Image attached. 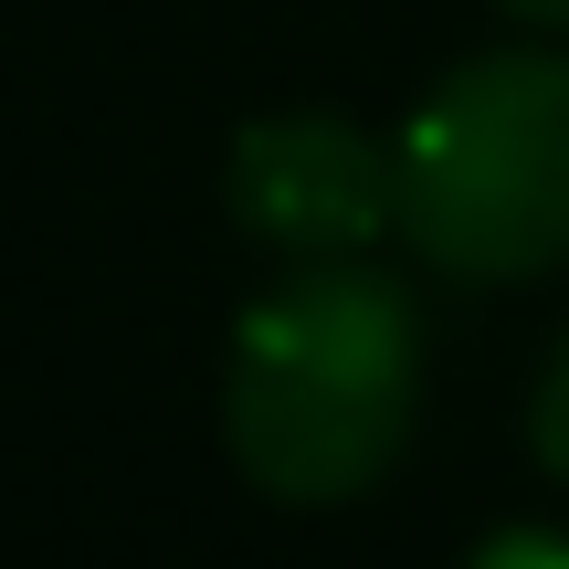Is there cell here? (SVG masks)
I'll list each match as a JSON object with an SVG mask.
<instances>
[{"instance_id":"1","label":"cell","mask_w":569,"mask_h":569,"mask_svg":"<svg viewBox=\"0 0 569 569\" xmlns=\"http://www.w3.org/2000/svg\"><path fill=\"white\" fill-rule=\"evenodd\" d=\"M422 422V306L359 253H317L243 306L222 369V443L284 507H348Z\"/></svg>"},{"instance_id":"2","label":"cell","mask_w":569,"mask_h":569,"mask_svg":"<svg viewBox=\"0 0 569 569\" xmlns=\"http://www.w3.org/2000/svg\"><path fill=\"white\" fill-rule=\"evenodd\" d=\"M401 232L465 284L569 264V53H475L411 106Z\"/></svg>"},{"instance_id":"3","label":"cell","mask_w":569,"mask_h":569,"mask_svg":"<svg viewBox=\"0 0 569 569\" xmlns=\"http://www.w3.org/2000/svg\"><path fill=\"white\" fill-rule=\"evenodd\" d=\"M232 222L296 264L369 253L380 232H401V148H380L369 127L327 117V106L253 117L232 138Z\"/></svg>"},{"instance_id":"4","label":"cell","mask_w":569,"mask_h":569,"mask_svg":"<svg viewBox=\"0 0 569 569\" xmlns=\"http://www.w3.org/2000/svg\"><path fill=\"white\" fill-rule=\"evenodd\" d=\"M528 443H538V465L569 486V338H559V359L538 369V401H528Z\"/></svg>"},{"instance_id":"5","label":"cell","mask_w":569,"mask_h":569,"mask_svg":"<svg viewBox=\"0 0 569 569\" xmlns=\"http://www.w3.org/2000/svg\"><path fill=\"white\" fill-rule=\"evenodd\" d=\"M465 569H569V538H549V528H496Z\"/></svg>"},{"instance_id":"6","label":"cell","mask_w":569,"mask_h":569,"mask_svg":"<svg viewBox=\"0 0 569 569\" xmlns=\"http://www.w3.org/2000/svg\"><path fill=\"white\" fill-rule=\"evenodd\" d=\"M507 21H528V32H569V0H496Z\"/></svg>"}]
</instances>
